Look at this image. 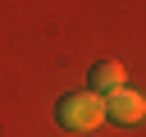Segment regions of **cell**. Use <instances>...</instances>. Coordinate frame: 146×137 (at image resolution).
Here are the masks:
<instances>
[{
    "label": "cell",
    "instance_id": "cell-2",
    "mask_svg": "<svg viewBox=\"0 0 146 137\" xmlns=\"http://www.w3.org/2000/svg\"><path fill=\"white\" fill-rule=\"evenodd\" d=\"M105 114L114 123H137V119H146V96L132 91V87H119V91L105 96Z\"/></svg>",
    "mask_w": 146,
    "mask_h": 137
},
{
    "label": "cell",
    "instance_id": "cell-3",
    "mask_svg": "<svg viewBox=\"0 0 146 137\" xmlns=\"http://www.w3.org/2000/svg\"><path fill=\"white\" fill-rule=\"evenodd\" d=\"M123 87V64H114V59H100V64H91V73H87V91L91 96H110V91H119Z\"/></svg>",
    "mask_w": 146,
    "mask_h": 137
},
{
    "label": "cell",
    "instance_id": "cell-1",
    "mask_svg": "<svg viewBox=\"0 0 146 137\" xmlns=\"http://www.w3.org/2000/svg\"><path fill=\"white\" fill-rule=\"evenodd\" d=\"M55 119H59V128H68V132H91V128H100V119H105V100L91 96V91H68V96L55 105Z\"/></svg>",
    "mask_w": 146,
    "mask_h": 137
}]
</instances>
